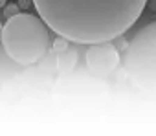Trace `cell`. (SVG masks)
I'll list each match as a JSON object with an SVG mask.
<instances>
[{
	"instance_id": "cell-4",
	"label": "cell",
	"mask_w": 156,
	"mask_h": 136,
	"mask_svg": "<svg viewBox=\"0 0 156 136\" xmlns=\"http://www.w3.org/2000/svg\"><path fill=\"white\" fill-rule=\"evenodd\" d=\"M85 61H87V66L92 74L107 77L119 64V52L116 50L114 44H110V41L90 44V48L85 55Z\"/></svg>"
},
{
	"instance_id": "cell-5",
	"label": "cell",
	"mask_w": 156,
	"mask_h": 136,
	"mask_svg": "<svg viewBox=\"0 0 156 136\" xmlns=\"http://www.w3.org/2000/svg\"><path fill=\"white\" fill-rule=\"evenodd\" d=\"M75 61H77V55L73 53V52H62V55L59 57V61H57V66H59V70L61 72H70L72 68L75 66Z\"/></svg>"
},
{
	"instance_id": "cell-10",
	"label": "cell",
	"mask_w": 156,
	"mask_h": 136,
	"mask_svg": "<svg viewBox=\"0 0 156 136\" xmlns=\"http://www.w3.org/2000/svg\"><path fill=\"white\" fill-rule=\"evenodd\" d=\"M2 30H4V24H0V42H2Z\"/></svg>"
},
{
	"instance_id": "cell-1",
	"label": "cell",
	"mask_w": 156,
	"mask_h": 136,
	"mask_svg": "<svg viewBox=\"0 0 156 136\" xmlns=\"http://www.w3.org/2000/svg\"><path fill=\"white\" fill-rule=\"evenodd\" d=\"M39 17L68 42H112L127 33L147 0H33Z\"/></svg>"
},
{
	"instance_id": "cell-2",
	"label": "cell",
	"mask_w": 156,
	"mask_h": 136,
	"mask_svg": "<svg viewBox=\"0 0 156 136\" xmlns=\"http://www.w3.org/2000/svg\"><path fill=\"white\" fill-rule=\"evenodd\" d=\"M2 48L6 55L20 66H31L39 63L50 48L48 24L26 11L6 19L2 30Z\"/></svg>"
},
{
	"instance_id": "cell-6",
	"label": "cell",
	"mask_w": 156,
	"mask_h": 136,
	"mask_svg": "<svg viewBox=\"0 0 156 136\" xmlns=\"http://www.w3.org/2000/svg\"><path fill=\"white\" fill-rule=\"evenodd\" d=\"M66 50H68V41H66L64 37H59V35H57V39L53 41V52L62 53V52H66Z\"/></svg>"
},
{
	"instance_id": "cell-3",
	"label": "cell",
	"mask_w": 156,
	"mask_h": 136,
	"mask_svg": "<svg viewBox=\"0 0 156 136\" xmlns=\"http://www.w3.org/2000/svg\"><path fill=\"white\" fill-rule=\"evenodd\" d=\"M125 70L138 88L156 94V22L147 24L129 42Z\"/></svg>"
},
{
	"instance_id": "cell-11",
	"label": "cell",
	"mask_w": 156,
	"mask_h": 136,
	"mask_svg": "<svg viewBox=\"0 0 156 136\" xmlns=\"http://www.w3.org/2000/svg\"><path fill=\"white\" fill-rule=\"evenodd\" d=\"M6 4H8V0H0V8H4Z\"/></svg>"
},
{
	"instance_id": "cell-7",
	"label": "cell",
	"mask_w": 156,
	"mask_h": 136,
	"mask_svg": "<svg viewBox=\"0 0 156 136\" xmlns=\"http://www.w3.org/2000/svg\"><path fill=\"white\" fill-rule=\"evenodd\" d=\"M4 17L6 19H9V17H13V15H17L19 11H20V8H19V4H6L4 8Z\"/></svg>"
},
{
	"instance_id": "cell-9",
	"label": "cell",
	"mask_w": 156,
	"mask_h": 136,
	"mask_svg": "<svg viewBox=\"0 0 156 136\" xmlns=\"http://www.w3.org/2000/svg\"><path fill=\"white\" fill-rule=\"evenodd\" d=\"M147 8L156 13V0H147Z\"/></svg>"
},
{
	"instance_id": "cell-8",
	"label": "cell",
	"mask_w": 156,
	"mask_h": 136,
	"mask_svg": "<svg viewBox=\"0 0 156 136\" xmlns=\"http://www.w3.org/2000/svg\"><path fill=\"white\" fill-rule=\"evenodd\" d=\"M17 4H19L20 11H26V9H30L33 6V0H17Z\"/></svg>"
}]
</instances>
